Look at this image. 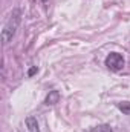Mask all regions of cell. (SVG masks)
Segmentation results:
<instances>
[{
	"instance_id": "6da1fadb",
	"label": "cell",
	"mask_w": 130,
	"mask_h": 132,
	"mask_svg": "<svg viewBox=\"0 0 130 132\" xmlns=\"http://www.w3.org/2000/svg\"><path fill=\"white\" fill-rule=\"evenodd\" d=\"M20 20H22V11L18 8H15L11 12L9 19L6 20V23H5V26L2 29V40H3L5 45L9 43L12 40V37L15 35V31H17V28L20 25Z\"/></svg>"
},
{
	"instance_id": "277c9868",
	"label": "cell",
	"mask_w": 130,
	"mask_h": 132,
	"mask_svg": "<svg viewBox=\"0 0 130 132\" xmlns=\"http://www.w3.org/2000/svg\"><path fill=\"white\" fill-rule=\"evenodd\" d=\"M58 100H60V92L58 91H51L49 94H48V97L44 100V103L49 106H52V104H55V103H58Z\"/></svg>"
},
{
	"instance_id": "5b68a950",
	"label": "cell",
	"mask_w": 130,
	"mask_h": 132,
	"mask_svg": "<svg viewBox=\"0 0 130 132\" xmlns=\"http://www.w3.org/2000/svg\"><path fill=\"white\" fill-rule=\"evenodd\" d=\"M118 109H119L123 114L130 115V101H121V103H118Z\"/></svg>"
},
{
	"instance_id": "8992f818",
	"label": "cell",
	"mask_w": 130,
	"mask_h": 132,
	"mask_svg": "<svg viewBox=\"0 0 130 132\" xmlns=\"http://www.w3.org/2000/svg\"><path fill=\"white\" fill-rule=\"evenodd\" d=\"M89 132H113V131H112V128H110L109 125H99L97 128L90 129Z\"/></svg>"
},
{
	"instance_id": "7a4b0ae2",
	"label": "cell",
	"mask_w": 130,
	"mask_h": 132,
	"mask_svg": "<svg viewBox=\"0 0 130 132\" xmlns=\"http://www.w3.org/2000/svg\"><path fill=\"white\" fill-rule=\"evenodd\" d=\"M104 63H106V66H107L110 71H113V72L121 71V69L124 68V65H126L124 57H123L119 52H110V54L106 57Z\"/></svg>"
},
{
	"instance_id": "3957f363",
	"label": "cell",
	"mask_w": 130,
	"mask_h": 132,
	"mask_svg": "<svg viewBox=\"0 0 130 132\" xmlns=\"http://www.w3.org/2000/svg\"><path fill=\"white\" fill-rule=\"evenodd\" d=\"M25 123H26L28 132H40V128H38V123H37V118L35 117H28L25 120Z\"/></svg>"
},
{
	"instance_id": "52a82bcc",
	"label": "cell",
	"mask_w": 130,
	"mask_h": 132,
	"mask_svg": "<svg viewBox=\"0 0 130 132\" xmlns=\"http://www.w3.org/2000/svg\"><path fill=\"white\" fill-rule=\"evenodd\" d=\"M37 71H38V69H37V66H32V68L29 69V72H28V75H29V77H32V75L35 74V72H37Z\"/></svg>"
}]
</instances>
